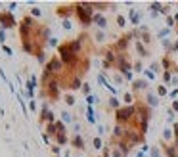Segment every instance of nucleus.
<instances>
[{
  "label": "nucleus",
  "instance_id": "nucleus-8",
  "mask_svg": "<svg viewBox=\"0 0 178 157\" xmlns=\"http://www.w3.org/2000/svg\"><path fill=\"white\" fill-rule=\"evenodd\" d=\"M138 157H144V155H142V153H140V155H138Z\"/></svg>",
  "mask_w": 178,
  "mask_h": 157
},
{
  "label": "nucleus",
  "instance_id": "nucleus-4",
  "mask_svg": "<svg viewBox=\"0 0 178 157\" xmlns=\"http://www.w3.org/2000/svg\"><path fill=\"white\" fill-rule=\"evenodd\" d=\"M157 92H159V96H165V94H167V88H165V86H159V90H157Z\"/></svg>",
  "mask_w": 178,
  "mask_h": 157
},
{
  "label": "nucleus",
  "instance_id": "nucleus-2",
  "mask_svg": "<svg viewBox=\"0 0 178 157\" xmlns=\"http://www.w3.org/2000/svg\"><path fill=\"white\" fill-rule=\"evenodd\" d=\"M146 86H147L146 81H136V83H134V88H136V90H140V88H146Z\"/></svg>",
  "mask_w": 178,
  "mask_h": 157
},
{
  "label": "nucleus",
  "instance_id": "nucleus-7",
  "mask_svg": "<svg viewBox=\"0 0 178 157\" xmlns=\"http://www.w3.org/2000/svg\"><path fill=\"white\" fill-rule=\"evenodd\" d=\"M169 138H170V130L167 129V130H165V140H169Z\"/></svg>",
  "mask_w": 178,
  "mask_h": 157
},
{
  "label": "nucleus",
  "instance_id": "nucleus-3",
  "mask_svg": "<svg viewBox=\"0 0 178 157\" xmlns=\"http://www.w3.org/2000/svg\"><path fill=\"white\" fill-rule=\"evenodd\" d=\"M147 102H149L151 106H157V98L153 96V94H147Z\"/></svg>",
  "mask_w": 178,
  "mask_h": 157
},
{
  "label": "nucleus",
  "instance_id": "nucleus-5",
  "mask_svg": "<svg viewBox=\"0 0 178 157\" xmlns=\"http://www.w3.org/2000/svg\"><path fill=\"white\" fill-rule=\"evenodd\" d=\"M109 104H111V107H119V102L115 100V98H111V100H109Z\"/></svg>",
  "mask_w": 178,
  "mask_h": 157
},
{
  "label": "nucleus",
  "instance_id": "nucleus-1",
  "mask_svg": "<svg viewBox=\"0 0 178 157\" xmlns=\"http://www.w3.org/2000/svg\"><path fill=\"white\" fill-rule=\"evenodd\" d=\"M132 113H134V107L119 109V111H117V119H119V121H127V119H130V117H132Z\"/></svg>",
  "mask_w": 178,
  "mask_h": 157
},
{
  "label": "nucleus",
  "instance_id": "nucleus-6",
  "mask_svg": "<svg viewBox=\"0 0 178 157\" xmlns=\"http://www.w3.org/2000/svg\"><path fill=\"white\" fill-rule=\"evenodd\" d=\"M117 23L123 27V25H124V17H121V15H119V17H117Z\"/></svg>",
  "mask_w": 178,
  "mask_h": 157
}]
</instances>
